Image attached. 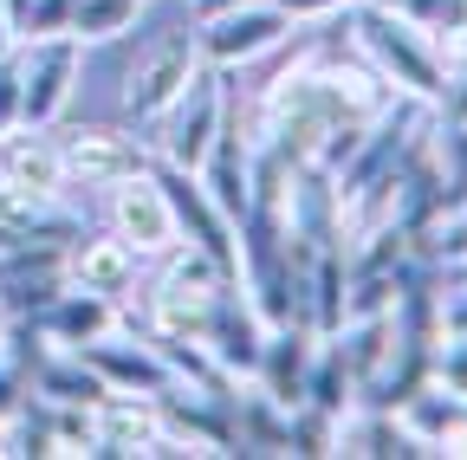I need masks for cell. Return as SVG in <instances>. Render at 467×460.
Wrapping results in <instances>:
<instances>
[{
	"label": "cell",
	"instance_id": "6da1fadb",
	"mask_svg": "<svg viewBox=\"0 0 467 460\" xmlns=\"http://www.w3.org/2000/svg\"><path fill=\"white\" fill-rule=\"evenodd\" d=\"M358 46L370 52V66H377V78H383L389 91H409V97H422V104H435V97H441L448 66H441L435 39H429L416 20L370 7V14L358 20Z\"/></svg>",
	"mask_w": 467,
	"mask_h": 460
},
{
	"label": "cell",
	"instance_id": "7a4b0ae2",
	"mask_svg": "<svg viewBox=\"0 0 467 460\" xmlns=\"http://www.w3.org/2000/svg\"><path fill=\"white\" fill-rule=\"evenodd\" d=\"M221 97H227V78L214 66H202L182 85V97H175L162 118L150 124V137H143L150 156L156 162H175V169H202V156L214 143V124H221Z\"/></svg>",
	"mask_w": 467,
	"mask_h": 460
},
{
	"label": "cell",
	"instance_id": "3957f363",
	"mask_svg": "<svg viewBox=\"0 0 467 460\" xmlns=\"http://www.w3.org/2000/svg\"><path fill=\"white\" fill-rule=\"evenodd\" d=\"M14 52H20V124L52 130L66 118V104H72V85H78V39L72 33H46V39H20Z\"/></svg>",
	"mask_w": 467,
	"mask_h": 460
},
{
	"label": "cell",
	"instance_id": "277c9868",
	"mask_svg": "<svg viewBox=\"0 0 467 460\" xmlns=\"http://www.w3.org/2000/svg\"><path fill=\"white\" fill-rule=\"evenodd\" d=\"M285 33H292V14L279 7V0H247V7H221V14H202V26H195V46H202V66H214V72H234V66L260 59V52H273Z\"/></svg>",
	"mask_w": 467,
	"mask_h": 460
},
{
	"label": "cell",
	"instance_id": "5b68a950",
	"mask_svg": "<svg viewBox=\"0 0 467 460\" xmlns=\"http://www.w3.org/2000/svg\"><path fill=\"white\" fill-rule=\"evenodd\" d=\"M58 156H66V182H85V189H117L143 176L156 162L143 137H124V130H66L58 137Z\"/></svg>",
	"mask_w": 467,
	"mask_h": 460
},
{
	"label": "cell",
	"instance_id": "8992f818",
	"mask_svg": "<svg viewBox=\"0 0 467 460\" xmlns=\"http://www.w3.org/2000/svg\"><path fill=\"white\" fill-rule=\"evenodd\" d=\"M202 72V46H195V33H175V39H162L156 52H150V59L130 72V85H124V110H130V118L150 130L156 118H162V110L175 104V97H182V85Z\"/></svg>",
	"mask_w": 467,
	"mask_h": 460
},
{
	"label": "cell",
	"instance_id": "52a82bcc",
	"mask_svg": "<svg viewBox=\"0 0 467 460\" xmlns=\"http://www.w3.org/2000/svg\"><path fill=\"white\" fill-rule=\"evenodd\" d=\"M266 318L254 312V299L241 292V285H221L214 292V305H208V331H202V343L214 351V363L241 383V376H254L260 370V343H266Z\"/></svg>",
	"mask_w": 467,
	"mask_h": 460
},
{
	"label": "cell",
	"instance_id": "ba28073f",
	"mask_svg": "<svg viewBox=\"0 0 467 460\" xmlns=\"http://www.w3.org/2000/svg\"><path fill=\"white\" fill-rule=\"evenodd\" d=\"M26 324H33V337H46L52 351H78V343H91V337H104V331H117V299H104V292H85V285H58V292L39 305V312H26Z\"/></svg>",
	"mask_w": 467,
	"mask_h": 460
},
{
	"label": "cell",
	"instance_id": "9c48e42d",
	"mask_svg": "<svg viewBox=\"0 0 467 460\" xmlns=\"http://www.w3.org/2000/svg\"><path fill=\"white\" fill-rule=\"evenodd\" d=\"M110 227L137 253H169L175 240H182V234H175V208H169V195H162V182L150 176V169L110 189Z\"/></svg>",
	"mask_w": 467,
	"mask_h": 460
},
{
	"label": "cell",
	"instance_id": "30bf717a",
	"mask_svg": "<svg viewBox=\"0 0 467 460\" xmlns=\"http://www.w3.org/2000/svg\"><path fill=\"white\" fill-rule=\"evenodd\" d=\"M78 357H85L110 389H124V395H156V389L169 383V363H162V351H156L150 337H117V331H104V337L78 343Z\"/></svg>",
	"mask_w": 467,
	"mask_h": 460
},
{
	"label": "cell",
	"instance_id": "8fae6325",
	"mask_svg": "<svg viewBox=\"0 0 467 460\" xmlns=\"http://www.w3.org/2000/svg\"><path fill=\"white\" fill-rule=\"evenodd\" d=\"M66 279L85 285V292H104V299H124L137 285V247L124 234H72L66 247Z\"/></svg>",
	"mask_w": 467,
	"mask_h": 460
},
{
	"label": "cell",
	"instance_id": "7c38bea8",
	"mask_svg": "<svg viewBox=\"0 0 467 460\" xmlns=\"http://www.w3.org/2000/svg\"><path fill=\"white\" fill-rule=\"evenodd\" d=\"M0 176H7L14 189H26L33 201H52L58 189H66V156H58V137L46 130H7L0 137Z\"/></svg>",
	"mask_w": 467,
	"mask_h": 460
},
{
	"label": "cell",
	"instance_id": "4fadbf2b",
	"mask_svg": "<svg viewBox=\"0 0 467 460\" xmlns=\"http://www.w3.org/2000/svg\"><path fill=\"white\" fill-rule=\"evenodd\" d=\"M98 454H156L162 441V409H156V395H124V389H110L98 402Z\"/></svg>",
	"mask_w": 467,
	"mask_h": 460
},
{
	"label": "cell",
	"instance_id": "5bb4252c",
	"mask_svg": "<svg viewBox=\"0 0 467 460\" xmlns=\"http://www.w3.org/2000/svg\"><path fill=\"white\" fill-rule=\"evenodd\" d=\"M78 227L66 214H52V201H33L26 189H14L0 176V253L7 247H26V240H72Z\"/></svg>",
	"mask_w": 467,
	"mask_h": 460
},
{
	"label": "cell",
	"instance_id": "9a60e30c",
	"mask_svg": "<svg viewBox=\"0 0 467 460\" xmlns=\"http://www.w3.org/2000/svg\"><path fill=\"white\" fill-rule=\"evenodd\" d=\"M33 389H39L46 402H78V409H98V402L110 395V383H104L78 351H52V343H46V357L33 363Z\"/></svg>",
	"mask_w": 467,
	"mask_h": 460
},
{
	"label": "cell",
	"instance_id": "2e32d148",
	"mask_svg": "<svg viewBox=\"0 0 467 460\" xmlns=\"http://www.w3.org/2000/svg\"><path fill=\"white\" fill-rule=\"evenodd\" d=\"M306 402L325 415H344V409H358V376H350L344 351H337V337L318 343V357H312V376H306Z\"/></svg>",
	"mask_w": 467,
	"mask_h": 460
},
{
	"label": "cell",
	"instance_id": "e0dca14e",
	"mask_svg": "<svg viewBox=\"0 0 467 460\" xmlns=\"http://www.w3.org/2000/svg\"><path fill=\"white\" fill-rule=\"evenodd\" d=\"M137 7L143 0H72V39L78 46H104V39H124L137 26Z\"/></svg>",
	"mask_w": 467,
	"mask_h": 460
},
{
	"label": "cell",
	"instance_id": "ac0fdd59",
	"mask_svg": "<svg viewBox=\"0 0 467 460\" xmlns=\"http://www.w3.org/2000/svg\"><path fill=\"white\" fill-rule=\"evenodd\" d=\"M429 383H441L448 395L467 402V337H441V343H435V370H429Z\"/></svg>",
	"mask_w": 467,
	"mask_h": 460
},
{
	"label": "cell",
	"instance_id": "d6986e66",
	"mask_svg": "<svg viewBox=\"0 0 467 460\" xmlns=\"http://www.w3.org/2000/svg\"><path fill=\"white\" fill-rule=\"evenodd\" d=\"M72 26V0H33L20 14V39H46V33H66Z\"/></svg>",
	"mask_w": 467,
	"mask_h": 460
},
{
	"label": "cell",
	"instance_id": "ffe728a7",
	"mask_svg": "<svg viewBox=\"0 0 467 460\" xmlns=\"http://www.w3.org/2000/svg\"><path fill=\"white\" fill-rule=\"evenodd\" d=\"M20 124V52H0V137Z\"/></svg>",
	"mask_w": 467,
	"mask_h": 460
},
{
	"label": "cell",
	"instance_id": "44dd1931",
	"mask_svg": "<svg viewBox=\"0 0 467 460\" xmlns=\"http://www.w3.org/2000/svg\"><path fill=\"white\" fill-rule=\"evenodd\" d=\"M441 124H467V66H454L448 72V85H441Z\"/></svg>",
	"mask_w": 467,
	"mask_h": 460
},
{
	"label": "cell",
	"instance_id": "7402d4cb",
	"mask_svg": "<svg viewBox=\"0 0 467 460\" xmlns=\"http://www.w3.org/2000/svg\"><path fill=\"white\" fill-rule=\"evenodd\" d=\"M441 312V337H467V285H454L448 299H435Z\"/></svg>",
	"mask_w": 467,
	"mask_h": 460
},
{
	"label": "cell",
	"instance_id": "603a6c76",
	"mask_svg": "<svg viewBox=\"0 0 467 460\" xmlns=\"http://www.w3.org/2000/svg\"><path fill=\"white\" fill-rule=\"evenodd\" d=\"M279 7H285L292 20H318V14H337V7H350V0H279Z\"/></svg>",
	"mask_w": 467,
	"mask_h": 460
},
{
	"label": "cell",
	"instance_id": "cb8c5ba5",
	"mask_svg": "<svg viewBox=\"0 0 467 460\" xmlns=\"http://www.w3.org/2000/svg\"><path fill=\"white\" fill-rule=\"evenodd\" d=\"M441 7H448V0H402V7H396V14H402V20H416V26H422V33H429V26H435V14H441Z\"/></svg>",
	"mask_w": 467,
	"mask_h": 460
},
{
	"label": "cell",
	"instance_id": "d4e9b609",
	"mask_svg": "<svg viewBox=\"0 0 467 460\" xmlns=\"http://www.w3.org/2000/svg\"><path fill=\"white\" fill-rule=\"evenodd\" d=\"M20 46V33H14V20H7V7H0V52H14Z\"/></svg>",
	"mask_w": 467,
	"mask_h": 460
},
{
	"label": "cell",
	"instance_id": "484cf974",
	"mask_svg": "<svg viewBox=\"0 0 467 460\" xmlns=\"http://www.w3.org/2000/svg\"><path fill=\"white\" fill-rule=\"evenodd\" d=\"M0 7H7V20H14V33H20V14L33 7V0H0Z\"/></svg>",
	"mask_w": 467,
	"mask_h": 460
},
{
	"label": "cell",
	"instance_id": "4316f807",
	"mask_svg": "<svg viewBox=\"0 0 467 460\" xmlns=\"http://www.w3.org/2000/svg\"><path fill=\"white\" fill-rule=\"evenodd\" d=\"M7 331H14V312H7V305H0V343H7Z\"/></svg>",
	"mask_w": 467,
	"mask_h": 460
},
{
	"label": "cell",
	"instance_id": "83f0119b",
	"mask_svg": "<svg viewBox=\"0 0 467 460\" xmlns=\"http://www.w3.org/2000/svg\"><path fill=\"white\" fill-rule=\"evenodd\" d=\"M370 7H383V14H396V7H402V0H370Z\"/></svg>",
	"mask_w": 467,
	"mask_h": 460
},
{
	"label": "cell",
	"instance_id": "f1b7e54d",
	"mask_svg": "<svg viewBox=\"0 0 467 460\" xmlns=\"http://www.w3.org/2000/svg\"><path fill=\"white\" fill-rule=\"evenodd\" d=\"M0 441H7V415H0Z\"/></svg>",
	"mask_w": 467,
	"mask_h": 460
}]
</instances>
